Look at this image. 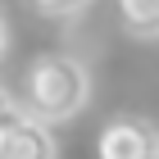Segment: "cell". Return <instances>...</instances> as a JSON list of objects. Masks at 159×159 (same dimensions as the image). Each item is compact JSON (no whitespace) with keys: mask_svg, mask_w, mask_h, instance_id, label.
Wrapping results in <instances>:
<instances>
[{"mask_svg":"<svg viewBox=\"0 0 159 159\" xmlns=\"http://www.w3.org/2000/svg\"><path fill=\"white\" fill-rule=\"evenodd\" d=\"M5 46H9V27H5V14H0V59H5Z\"/></svg>","mask_w":159,"mask_h":159,"instance_id":"obj_7","label":"cell"},{"mask_svg":"<svg viewBox=\"0 0 159 159\" xmlns=\"http://www.w3.org/2000/svg\"><path fill=\"white\" fill-rule=\"evenodd\" d=\"M37 14H46V18H73V14H82L91 0H27Z\"/></svg>","mask_w":159,"mask_h":159,"instance_id":"obj_5","label":"cell"},{"mask_svg":"<svg viewBox=\"0 0 159 159\" xmlns=\"http://www.w3.org/2000/svg\"><path fill=\"white\" fill-rule=\"evenodd\" d=\"M91 100V73L77 55H64V50H50L23 68V82H18V105L27 114H37L46 123H64L77 118Z\"/></svg>","mask_w":159,"mask_h":159,"instance_id":"obj_1","label":"cell"},{"mask_svg":"<svg viewBox=\"0 0 159 159\" xmlns=\"http://www.w3.org/2000/svg\"><path fill=\"white\" fill-rule=\"evenodd\" d=\"M14 114H23V105H18V96H9V86L0 82V127H5Z\"/></svg>","mask_w":159,"mask_h":159,"instance_id":"obj_6","label":"cell"},{"mask_svg":"<svg viewBox=\"0 0 159 159\" xmlns=\"http://www.w3.org/2000/svg\"><path fill=\"white\" fill-rule=\"evenodd\" d=\"M118 23L136 41H159V0H118Z\"/></svg>","mask_w":159,"mask_h":159,"instance_id":"obj_4","label":"cell"},{"mask_svg":"<svg viewBox=\"0 0 159 159\" xmlns=\"http://www.w3.org/2000/svg\"><path fill=\"white\" fill-rule=\"evenodd\" d=\"M96 159H159V127L141 114H114L96 132Z\"/></svg>","mask_w":159,"mask_h":159,"instance_id":"obj_2","label":"cell"},{"mask_svg":"<svg viewBox=\"0 0 159 159\" xmlns=\"http://www.w3.org/2000/svg\"><path fill=\"white\" fill-rule=\"evenodd\" d=\"M55 123L37 118V114H14L0 127V159H59V141L50 132Z\"/></svg>","mask_w":159,"mask_h":159,"instance_id":"obj_3","label":"cell"}]
</instances>
